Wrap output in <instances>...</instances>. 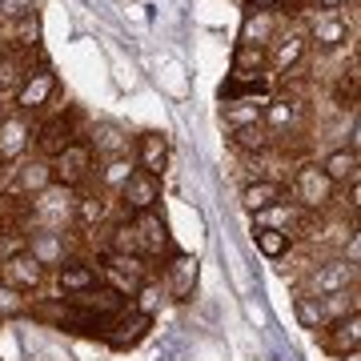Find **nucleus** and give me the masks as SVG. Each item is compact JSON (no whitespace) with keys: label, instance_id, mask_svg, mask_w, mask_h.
<instances>
[{"label":"nucleus","instance_id":"nucleus-1","mask_svg":"<svg viewBox=\"0 0 361 361\" xmlns=\"http://www.w3.org/2000/svg\"><path fill=\"white\" fill-rule=\"evenodd\" d=\"M334 189L337 185L325 177V169L313 165V161L297 165L293 180H289V197H293V205H301L305 213H325L329 201H334Z\"/></svg>","mask_w":361,"mask_h":361},{"label":"nucleus","instance_id":"nucleus-2","mask_svg":"<svg viewBox=\"0 0 361 361\" xmlns=\"http://www.w3.org/2000/svg\"><path fill=\"white\" fill-rule=\"evenodd\" d=\"M101 277H104V285H113L116 293H125L133 301V293H137L153 273H149V257H141V253H109V249H104L101 253Z\"/></svg>","mask_w":361,"mask_h":361},{"label":"nucleus","instance_id":"nucleus-3","mask_svg":"<svg viewBox=\"0 0 361 361\" xmlns=\"http://www.w3.org/2000/svg\"><path fill=\"white\" fill-rule=\"evenodd\" d=\"M149 329H153V317L149 313H141L137 305H125V310L116 313V317H109V325H104V345L116 349V353H129V349H137L149 337Z\"/></svg>","mask_w":361,"mask_h":361},{"label":"nucleus","instance_id":"nucleus-4","mask_svg":"<svg viewBox=\"0 0 361 361\" xmlns=\"http://www.w3.org/2000/svg\"><path fill=\"white\" fill-rule=\"evenodd\" d=\"M52 173H56V185H65V189H73L77 193L80 185L97 173V153H92V145L80 137V141H73L65 149V153L52 161Z\"/></svg>","mask_w":361,"mask_h":361},{"label":"nucleus","instance_id":"nucleus-5","mask_svg":"<svg viewBox=\"0 0 361 361\" xmlns=\"http://www.w3.org/2000/svg\"><path fill=\"white\" fill-rule=\"evenodd\" d=\"M121 209H125V217H141V213H157L161 205V177L153 173H141V169H133V177L121 185Z\"/></svg>","mask_w":361,"mask_h":361},{"label":"nucleus","instance_id":"nucleus-6","mask_svg":"<svg viewBox=\"0 0 361 361\" xmlns=\"http://www.w3.org/2000/svg\"><path fill=\"white\" fill-rule=\"evenodd\" d=\"M68 310H77V313H89V317H101V322H109V317H116V313L129 305V297L125 293H116L113 285H92V289H85V293H68L61 297Z\"/></svg>","mask_w":361,"mask_h":361},{"label":"nucleus","instance_id":"nucleus-7","mask_svg":"<svg viewBox=\"0 0 361 361\" xmlns=\"http://www.w3.org/2000/svg\"><path fill=\"white\" fill-rule=\"evenodd\" d=\"M73 141H80L73 113H68V116L56 113V116H49V121H40V125H37V137H32V145H37V153L44 157V161H56V157L65 153Z\"/></svg>","mask_w":361,"mask_h":361},{"label":"nucleus","instance_id":"nucleus-8","mask_svg":"<svg viewBox=\"0 0 361 361\" xmlns=\"http://www.w3.org/2000/svg\"><path fill=\"white\" fill-rule=\"evenodd\" d=\"M197 281H201V261H197L193 253L173 249V253H169V265H165V293L173 297V301H193Z\"/></svg>","mask_w":361,"mask_h":361},{"label":"nucleus","instance_id":"nucleus-9","mask_svg":"<svg viewBox=\"0 0 361 361\" xmlns=\"http://www.w3.org/2000/svg\"><path fill=\"white\" fill-rule=\"evenodd\" d=\"M56 73L52 68H32L25 80H20V89H16L13 97V109L16 113H40L44 104H52V97H56Z\"/></svg>","mask_w":361,"mask_h":361},{"label":"nucleus","instance_id":"nucleus-10","mask_svg":"<svg viewBox=\"0 0 361 361\" xmlns=\"http://www.w3.org/2000/svg\"><path fill=\"white\" fill-rule=\"evenodd\" d=\"M37 137V125L28 121V113H8L0 116V165H13L25 157V149Z\"/></svg>","mask_w":361,"mask_h":361},{"label":"nucleus","instance_id":"nucleus-11","mask_svg":"<svg viewBox=\"0 0 361 361\" xmlns=\"http://www.w3.org/2000/svg\"><path fill=\"white\" fill-rule=\"evenodd\" d=\"M357 281V265H349L345 257H329L322 265L310 269V293L313 297H329V293H341V289H353Z\"/></svg>","mask_w":361,"mask_h":361},{"label":"nucleus","instance_id":"nucleus-12","mask_svg":"<svg viewBox=\"0 0 361 361\" xmlns=\"http://www.w3.org/2000/svg\"><path fill=\"white\" fill-rule=\"evenodd\" d=\"M49 185H56L52 161L37 157V161H20V165L13 169V185H8V193L13 197H40Z\"/></svg>","mask_w":361,"mask_h":361},{"label":"nucleus","instance_id":"nucleus-13","mask_svg":"<svg viewBox=\"0 0 361 361\" xmlns=\"http://www.w3.org/2000/svg\"><path fill=\"white\" fill-rule=\"evenodd\" d=\"M25 249L40 261V265H44V269H61V265L68 261V237H65V229H37V233H28Z\"/></svg>","mask_w":361,"mask_h":361},{"label":"nucleus","instance_id":"nucleus-14","mask_svg":"<svg viewBox=\"0 0 361 361\" xmlns=\"http://www.w3.org/2000/svg\"><path fill=\"white\" fill-rule=\"evenodd\" d=\"M0 265H4V281L13 285V289H20V293H37L40 285H44V273H49L28 249L13 253V257L0 261Z\"/></svg>","mask_w":361,"mask_h":361},{"label":"nucleus","instance_id":"nucleus-15","mask_svg":"<svg viewBox=\"0 0 361 361\" xmlns=\"http://www.w3.org/2000/svg\"><path fill=\"white\" fill-rule=\"evenodd\" d=\"M133 153H137V169L141 173H153V177H165V169H169V137L165 133H141L137 141H133Z\"/></svg>","mask_w":361,"mask_h":361},{"label":"nucleus","instance_id":"nucleus-16","mask_svg":"<svg viewBox=\"0 0 361 361\" xmlns=\"http://www.w3.org/2000/svg\"><path fill=\"white\" fill-rule=\"evenodd\" d=\"M289 201V189H285V180H269V177H257V180H245V189H241V209L245 213H265V209L281 205Z\"/></svg>","mask_w":361,"mask_h":361},{"label":"nucleus","instance_id":"nucleus-17","mask_svg":"<svg viewBox=\"0 0 361 361\" xmlns=\"http://www.w3.org/2000/svg\"><path fill=\"white\" fill-rule=\"evenodd\" d=\"M310 49V37L305 32H281V37L269 44V73L285 77V73H293L301 65V56Z\"/></svg>","mask_w":361,"mask_h":361},{"label":"nucleus","instance_id":"nucleus-18","mask_svg":"<svg viewBox=\"0 0 361 361\" xmlns=\"http://www.w3.org/2000/svg\"><path fill=\"white\" fill-rule=\"evenodd\" d=\"M277 37H281L277 13H261V8H249L245 20H241V37H237V44H261V49H269Z\"/></svg>","mask_w":361,"mask_h":361},{"label":"nucleus","instance_id":"nucleus-19","mask_svg":"<svg viewBox=\"0 0 361 361\" xmlns=\"http://www.w3.org/2000/svg\"><path fill=\"white\" fill-rule=\"evenodd\" d=\"M85 141H89L92 153L104 157V161H113V157H125V153H129V137H125V129H121L116 121H97Z\"/></svg>","mask_w":361,"mask_h":361},{"label":"nucleus","instance_id":"nucleus-20","mask_svg":"<svg viewBox=\"0 0 361 361\" xmlns=\"http://www.w3.org/2000/svg\"><path fill=\"white\" fill-rule=\"evenodd\" d=\"M133 225H137L141 257H161V253H173V241H169V233H165V221L157 217V213H141V217H133Z\"/></svg>","mask_w":361,"mask_h":361},{"label":"nucleus","instance_id":"nucleus-21","mask_svg":"<svg viewBox=\"0 0 361 361\" xmlns=\"http://www.w3.org/2000/svg\"><path fill=\"white\" fill-rule=\"evenodd\" d=\"M56 285H61V293H85L92 285H101V269L92 265V261H80V257H68L61 269H56Z\"/></svg>","mask_w":361,"mask_h":361},{"label":"nucleus","instance_id":"nucleus-22","mask_svg":"<svg viewBox=\"0 0 361 361\" xmlns=\"http://www.w3.org/2000/svg\"><path fill=\"white\" fill-rule=\"evenodd\" d=\"M325 345L334 349L337 357L349 353V349H361V310L345 313V317H337V322L325 325Z\"/></svg>","mask_w":361,"mask_h":361},{"label":"nucleus","instance_id":"nucleus-23","mask_svg":"<svg viewBox=\"0 0 361 361\" xmlns=\"http://www.w3.org/2000/svg\"><path fill=\"white\" fill-rule=\"evenodd\" d=\"M305 37L313 40V44H322V49H341L349 40V25L341 20V13H317L310 20V32Z\"/></svg>","mask_w":361,"mask_h":361},{"label":"nucleus","instance_id":"nucleus-24","mask_svg":"<svg viewBox=\"0 0 361 361\" xmlns=\"http://www.w3.org/2000/svg\"><path fill=\"white\" fill-rule=\"evenodd\" d=\"M301 125V101L297 97H269L265 101V129L277 137L285 129H297Z\"/></svg>","mask_w":361,"mask_h":361},{"label":"nucleus","instance_id":"nucleus-25","mask_svg":"<svg viewBox=\"0 0 361 361\" xmlns=\"http://www.w3.org/2000/svg\"><path fill=\"white\" fill-rule=\"evenodd\" d=\"M313 213H305L301 205H293V201H281V205H273V209H265V213H257V225L261 229H281V233H289L293 237L305 221H310Z\"/></svg>","mask_w":361,"mask_h":361},{"label":"nucleus","instance_id":"nucleus-26","mask_svg":"<svg viewBox=\"0 0 361 361\" xmlns=\"http://www.w3.org/2000/svg\"><path fill=\"white\" fill-rule=\"evenodd\" d=\"M229 65H233L229 77H265L269 73V49H261V44H237Z\"/></svg>","mask_w":361,"mask_h":361},{"label":"nucleus","instance_id":"nucleus-27","mask_svg":"<svg viewBox=\"0 0 361 361\" xmlns=\"http://www.w3.org/2000/svg\"><path fill=\"white\" fill-rule=\"evenodd\" d=\"M221 121L233 129H245V125H265V101H225L221 104Z\"/></svg>","mask_w":361,"mask_h":361},{"label":"nucleus","instance_id":"nucleus-28","mask_svg":"<svg viewBox=\"0 0 361 361\" xmlns=\"http://www.w3.org/2000/svg\"><path fill=\"white\" fill-rule=\"evenodd\" d=\"M322 169H325V177L334 180V185H349V180H353V173L361 169V157L353 153L349 145H341V149H334V153H325Z\"/></svg>","mask_w":361,"mask_h":361},{"label":"nucleus","instance_id":"nucleus-29","mask_svg":"<svg viewBox=\"0 0 361 361\" xmlns=\"http://www.w3.org/2000/svg\"><path fill=\"white\" fill-rule=\"evenodd\" d=\"M253 245H257L261 257H269V261H281L289 249H293V237L281 229H261V225H253Z\"/></svg>","mask_w":361,"mask_h":361},{"label":"nucleus","instance_id":"nucleus-30","mask_svg":"<svg viewBox=\"0 0 361 361\" xmlns=\"http://www.w3.org/2000/svg\"><path fill=\"white\" fill-rule=\"evenodd\" d=\"M293 317H297L301 329H325V325H329L322 297H313V293H297L293 297Z\"/></svg>","mask_w":361,"mask_h":361},{"label":"nucleus","instance_id":"nucleus-31","mask_svg":"<svg viewBox=\"0 0 361 361\" xmlns=\"http://www.w3.org/2000/svg\"><path fill=\"white\" fill-rule=\"evenodd\" d=\"M28 73H32V65H25L16 52H0V97H16Z\"/></svg>","mask_w":361,"mask_h":361},{"label":"nucleus","instance_id":"nucleus-32","mask_svg":"<svg viewBox=\"0 0 361 361\" xmlns=\"http://www.w3.org/2000/svg\"><path fill=\"white\" fill-rule=\"evenodd\" d=\"M233 149H241V153H269L273 149V133L265 129V125L233 129Z\"/></svg>","mask_w":361,"mask_h":361},{"label":"nucleus","instance_id":"nucleus-33","mask_svg":"<svg viewBox=\"0 0 361 361\" xmlns=\"http://www.w3.org/2000/svg\"><path fill=\"white\" fill-rule=\"evenodd\" d=\"M133 169H137V161H129V157H113V161H104L101 193H121V185L133 177Z\"/></svg>","mask_w":361,"mask_h":361},{"label":"nucleus","instance_id":"nucleus-34","mask_svg":"<svg viewBox=\"0 0 361 361\" xmlns=\"http://www.w3.org/2000/svg\"><path fill=\"white\" fill-rule=\"evenodd\" d=\"M104 213H109V205H104V193L97 189V197H77V217H73V225L77 229H92V225H101Z\"/></svg>","mask_w":361,"mask_h":361},{"label":"nucleus","instance_id":"nucleus-35","mask_svg":"<svg viewBox=\"0 0 361 361\" xmlns=\"http://www.w3.org/2000/svg\"><path fill=\"white\" fill-rule=\"evenodd\" d=\"M28 313V297L20 289H13L8 281H0V322H13Z\"/></svg>","mask_w":361,"mask_h":361},{"label":"nucleus","instance_id":"nucleus-36","mask_svg":"<svg viewBox=\"0 0 361 361\" xmlns=\"http://www.w3.org/2000/svg\"><path fill=\"white\" fill-rule=\"evenodd\" d=\"M165 297H169V293H165V285L149 277V281H145L137 293H133V305H137L141 313H149V317H157V310H161V301H165Z\"/></svg>","mask_w":361,"mask_h":361},{"label":"nucleus","instance_id":"nucleus-37","mask_svg":"<svg viewBox=\"0 0 361 361\" xmlns=\"http://www.w3.org/2000/svg\"><path fill=\"white\" fill-rule=\"evenodd\" d=\"M109 253H141V241H137V225H133V217H125L121 225H113Z\"/></svg>","mask_w":361,"mask_h":361},{"label":"nucleus","instance_id":"nucleus-38","mask_svg":"<svg viewBox=\"0 0 361 361\" xmlns=\"http://www.w3.org/2000/svg\"><path fill=\"white\" fill-rule=\"evenodd\" d=\"M322 305H325V317H329V322L345 317V313H353V289H341V293L322 297Z\"/></svg>","mask_w":361,"mask_h":361},{"label":"nucleus","instance_id":"nucleus-39","mask_svg":"<svg viewBox=\"0 0 361 361\" xmlns=\"http://www.w3.org/2000/svg\"><path fill=\"white\" fill-rule=\"evenodd\" d=\"M341 257H345L349 265H361V225L345 237V245H341Z\"/></svg>","mask_w":361,"mask_h":361},{"label":"nucleus","instance_id":"nucleus-40","mask_svg":"<svg viewBox=\"0 0 361 361\" xmlns=\"http://www.w3.org/2000/svg\"><path fill=\"white\" fill-rule=\"evenodd\" d=\"M32 8H37V0H4V4H0V13H4V16H13V20L28 16Z\"/></svg>","mask_w":361,"mask_h":361},{"label":"nucleus","instance_id":"nucleus-41","mask_svg":"<svg viewBox=\"0 0 361 361\" xmlns=\"http://www.w3.org/2000/svg\"><path fill=\"white\" fill-rule=\"evenodd\" d=\"M345 205H349V213H353V217H361V180H349Z\"/></svg>","mask_w":361,"mask_h":361},{"label":"nucleus","instance_id":"nucleus-42","mask_svg":"<svg viewBox=\"0 0 361 361\" xmlns=\"http://www.w3.org/2000/svg\"><path fill=\"white\" fill-rule=\"evenodd\" d=\"M245 4H249V8H261V13H277L285 0H245Z\"/></svg>","mask_w":361,"mask_h":361},{"label":"nucleus","instance_id":"nucleus-43","mask_svg":"<svg viewBox=\"0 0 361 361\" xmlns=\"http://www.w3.org/2000/svg\"><path fill=\"white\" fill-rule=\"evenodd\" d=\"M313 4H317L322 13H337V8H345L349 0H313Z\"/></svg>","mask_w":361,"mask_h":361},{"label":"nucleus","instance_id":"nucleus-44","mask_svg":"<svg viewBox=\"0 0 361 361\" xmlns=\"http://www.w3.org/2000/svg\"><path fill=\"white\" fill-rule=\"evenodd\" d=\"M349 149L361 157V113H357V121H353V141H349Z\"/></svg>","mask_w":361,"mask_h":361},{"label":"nucleus","instance_id":"nucleus-45","mask_svg":"<svg viewBox=\"0 0 361 361\" xmlns=\"http://www.w3.org/2000/svg\"><path fill=\"white\" fill-rule=\"evenodd\" d=\"M337 361H361V349H349V353H341Z\"/></svg>","mask_w":361,"mask_h":361},{"label":"nucleus","instance_id":"nucleus-46","mask_svg":"<svg viewBox=\"0 0 361 361\" xmlns=\"http://www.w3.org/2000/svg\"><path fill=\"white\" fill-rule=\"evenodd\" d=\"M0 4H4V0H0Z\"/></svg>","mask_w":361,"mask_h":361}]
</instances>
